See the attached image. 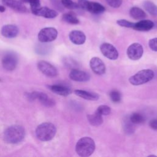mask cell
<instances>
[{
  "mask_svg": "<svg viewBox=\"0 0 157 157\" xmlns=\"http://www.w3.org/2000/svg\"><path fill=\"white\" fill-rule=\"evenodd\" d=\"M25 129L20 125H12L4 132V139L7 143L16 144L21 142L25 138Z\"/></svg>",
  "mask_w": 157,
  "mask_h": 157,
  "instance_id": "obj_1",
  "label": "cell"
},
{
  "mask_svg": "<svg viewBox=\"0 0 157 157\" xmlns=\"http://www.w3.org/2000/svg\"><path fill=\"white\" fill-rule=\"evenodd\" d=\"M95 143L90 137H83L80 139L75 145V151L82 157H87L93 154L95 150Z\"/></svg>",
  "mask_w": 157,
  "mask_h": 157,
  "instance_id": "obj_2",
  "label": "cell"
},
{
  "mask_svg": "<svg viewBox=\"0 0 157 157\" xmlns=\"http://www.w3.org/2000/svg\"><path fill=\"white\" fill-rule=\"evenodd\" d=\"M56 128L55 126L50 122H45L39 124L36 129V135L41 141H49L55 136Z\"/></svg>",
  "mask_w": 157,
  "mask_h": 157,
  "instance_id": "obj_3",
  "label": "cell"
},
{
  "mask_svg": "<svg viewBox=\"0 0 157 157\" xmlns=\"http://www.w3.org/2000/svg\"><path fill=\"white\" fill-rule=\"evenodd\" d=\"M154 72L151 69H142L132 75L129 78V83L135 86H138L146 83L153 79Z\"/></svg>",
  "mask_w": 157,
  "mask_h": 157,
  "instance_id": "obj_4",
  "label": "cell"
},
{
  "mask_svg": "<svg viewBox=\"0 0 157 157\" xmlns=\"http://www.w3.org/2000/svg\"><path fill=\"white\" fill-rule=\"evenodd\" d=\"M26 97L29 101L38 100L46 107H53L55 104V102L43 92L33 91L29 93L26 94Z\"/></svg>",
  "mask_w": 157,
  "mask_h": 157,
  "instance_id": "obj_5",
  "label": "cell"
},
{
  "mask_svg": "<svg viewBox=\"0 0 157 157\" xmlns=\"http://www.w3.org/2000/svg\"><path fill=\"white\" fill-rule=\"evenodd\" d=\"M18 64V56L13 52H6L2 58V65L4 69L11 71L14 70Z\"/></svg>",
  "mask_w": 157,
  "mask_h": 157,
  "instance_id": "obj_6",
  "label": "cell"
},
{
  "mask_svg": "<svg viewBox=\"0 0 157 157\" xmlns=\"http://www.w3.org/2000/svg\"><path fill=\"white\" fill-rule=\"evenodd\" d=\"M58 36L57 30L53 27H46L42 29L38 34V39L40 42L47 43L53 41Z\"/></svg>",
  "mask_w": 157,
  "mask_h": 157,
  "instance_id": "obj_7",
  "label": "cell"
},
{
  "mask_svg": "<svg viewBox=\"0 0 157 157\" xmlns=\"http://www.w3.org/2000/svg\"><path fill=\"white\" fill-rule=\"evenodd\" d=\"M143 53L144 49L142 45L137 42L131 44L126 51L128 58L133 61L139 59L142 56Z\"/></svg>",
  "mask_w": 157,
  "mask_h": 157,
  "instance_id": "obj_8",
  "label": "cell"
},
{
  "mask_svg": "<svg viewBox=\"0 0 157 157\" xmlns=\"http://www.w3.org/2000/svg\"><path fill=\"white\" fill-rule=\"evenodd\" d=\"M37 67L42 74L48 77H54L58 75L56 68L46 61L42 60L39 61L37 63Z\"/></svg>",
  "mask_w": 157,
  "mask_h": 157,
  "instance_id": "obj_9",
  "label": "cell"
},
{
  "mask_svg": "<svg viewBox=\"0 0 157 157\" xmlns=\"http://www.w3.org/2000/svg\"><path fill=\"white\" fill-rule=\"evenodd\" d=\"M100 50L102 54L109 59L115 60L118 57V52L117 48L109 43L102 44L100 46Z\"/></svg>",
  "mask_w": 157,
  "mask_h": 157,
  "instance_id": "obj_10",
  "label": "cell"
},
{
  "mask_svg": "<svg viewBox=\"0 0 157 157\" xmlns=\"http://www.w3.org/2000/svg\"><path fill=\"white\" fill-rule=\"evenodd\" d=\"M90 66L92 71L99 75H102L105 72V66L99 57H93L90 61Z\"/></svg>",
  "mask_w": 157,
  "mask_h": 157,
  "instance_id": "obj_11",
  "label": "cell"
},
{
  "mask_svg": "<svg viewBox=\"0 0 157 157\" xmlns=\"http://www.w3.org/2000/svg\"><path fill=\"white\" fill-rule=\"evenodd\" d=\"M33 13L36 15L43 17L47 18H53L58 16V12L55 10L51 9L47 7H39L37 8L31 9Z\"/></svg>",
  "mask_w": 157,
  "mask_h": 157,
  "instance_id": "obj_12",
  "label": "cell"
},
{
  "mask_svg": "<svg viewBox=\"0 0 157 157\" xmlns=\"http://www.w3.org/2000/svg\"><path fill=\"white\" fill-rule=\"evenodd\" d=\"M69 76L71 80L78 82H85L90 79L89 74L77 69H73L70 72Z\"/></svg>",
  "mask_w": 157,
  "mask_h": 157,
  "instance_id": "obj_13",
  "label": "cell"
},
{
  "mask_svg": "<svg viewBox=\"0 0 157 157\" xmlns=\"http://www.w3.org/2000/svg\"><path fill=\"white\" fill-rule=\"evenodd\" d=\"M70 40L75 45H82L86 41V36L81 31L73 30L69 33Z\"/></svg>",
  "mask_w": 157,
  "mask_h": 157,
  "instance_id": "obj_14",
  "label": "cell"
},
{
  "mask_svg": "<svg viewBox=\"0 0 157 157\" xmlns=\"http://www.w3.org/2000/svg\"><path fill=\"white\" fill-rule=\"evenodd\" d=\"M2 2L5 6L18 12L25 13L27 12L26 7L21 3V2L17 0H2Z\"/></svg>",
  "mask_w": 157,
  "mask_h": 157,
  "instance_id": "obj_15",
  "label": "cell"
},
{
  "mask_svg": "<svg viewBox=\"0 0 157 157\" xmlns=\"http://www.w3.org/2000/svg\"><path fill=\"white\" fill-rule=\"evenodd\" d=\"M18 28L14 25H6L1 28V34L6 38H13L17 36Z\"/></svg>",
  "mask_w": 157,
  "mask_h": 157,
  "instance_id": "obj_16",
  "label": "cell"
},
{
  "mask_svg": "<svg viewBox=\"0 0 157 157\" xmlns=\"http://www.w3.org/2000/svg\"><path fill=\"white\" fill-rule=\"evenodd\" d=\"M154 26V23L150 20H141L134 23L132 29L140 31H147L151 29Z\"/></svg>",
  "mask_w": 157,
  "mask_h": 157,
  "instance_id": "obj_17",
  "label": "cell"
},
{
  "mask_svg": "<svg viewBox=\"0 0 157 157\" xmlns=\"http://www.w3.org/2000/svg\"><path fill=\"white\" fill-rule=\"evenodd\" d=\"M74 93L77 96L88 101H97L99 98V96L98 93L90 92L88 91L82 90H75L74 91Z\"/></svg>",
  "mask_w": 157,
  "mask_h": 157,
  "instance_id": "obj_18",
  "label": "cell"
},
{
  "mask_svg": "<svg viewBox=\"0 0 157 157\" xmlns=\"http://www.w3.org/2000/svg\"><path fill=\"white\" fill-rule=\"evenodd\" d=\"M86 10L93 14H100L103 13L105 10V9L102 4L98 2L88 1Z\"/></svg>",
  "mask_w": 157,
  "mask_h": 157,
  "instance_id": "obj_19",
  "label": "cell"
},
{
  "mask_svg": "<svg viewBox=\"0 0 157 157\" xmlns=\"http://www.w3.org/2000/svg\"><path fill=\"white\" fill-rule=\"evenodd\" d=\"M49 89L56 94L67 96L71 93V90L69 88L61 85H52L48 86Z\"/></svg>",
  "mask_w": 157,
  "mask_h": 157,
  "instance_id": "obj_20",
  "label": "cell"
},
{
  "mask_svg": "<svg viewBox=\"0 0 157 157\" xmlns=\"http://www.w3.org/2000/svg\"><path fill=\"white\" fill-rule=\"evenodd\" d=\"M130 16L135 20H142L147 17L146 13L140 8L132 7L129 10Z\"/></svg>",
  "mask_w": 157,
  "mask_h": 157,
  "instance_id": "obj_21",
  "label": "cell"
},
{
  "mask_svg": "<svg viewBox=\"0 0 157 157\" xmlns=\"http://www.w3.org/2000/svg\"><path fill=\"white\" fill-rule=\"evenodd\" d=\"M87 119L90 124L94 126H99L103 123V118L102 115L96 112L93 114L88 115Z\"/></svg>",
  "mask_w": 157,
  "mask_h": 157,
  "instance_id": "obj_22",
  "label": "cell"
},
{
  "mask_svg": "<svg viewBox=\"0 0 157 157\" xmlns=\"http://www.w3.org/2000/svg\"><path fill=\"white\" fill-rule=\"evenodd\" d=\"M144 9L150 15L153 16L157 15V6L150 1H145L143 2Z\"/></svg>",
  "mask_w": 157,
  "mask_h": 157,
  "instance_id": "obj_23",
  "label": "cell"
},
{
  "mask_svg": "<svg viewBox=\"0 0 157 157\" xmlns=\"http://www.w3.org/2000/svg\"><path fill=\"white\" fill-rule=\"evenodd\" d=\"M62 18L63 21L71 25H77L79 23V20L76 17L75 15L71 13H64L63 15Z\"/></svg>",
  "mask_w": 157,
  "mask_h": 157,
  "instance_id": "obj_24",
  "label": "cell"
},
{
  "mask_svg": "<svg viewBox=\"0 0 157 157\" xmlns=\"http://www.w3.org/2000/svg\"><path fill=\"white\" fill-rule=\"evenodd\" d=\"M130 121L135 124H141L145 121V118L144 117L139 113L135 112L132 113L129 117Z\"/></svg>",
  "mask_w": 157,
  "mask_h": 157,
  "instance_id": "obj_25",
  "label": "cell"
},
{
  "mask_svg": "<svg viewBox=\"0 0 157 157\" xmlns=\"http://www.w3.org/2000/svg\"><path fill=\"white\" fill-rule=\"evenodd\" d=\"M134 124L130 121L129 118H126L123 122V129L126 134H131L134 132Z\"/></svg>",
  "mask_w": 157,
  "mask_h": 157,
  "instance_id": "obj_26",
  "label": "cell"
},
{
  "mask_svg": "<svg viewBox=\"0 0 157 157\" xmlns=\"http://www.w3.org/2000/svg\"><path fill=\"white\" fill-rule=\"evenodd\" d=\"M61 4L63 7L68 9H76L79 8L77 3L74 2L72 0H61Z\"/></svg>",
  "mask_w": 157,
  "mask_h": 157,
  "instance_id": "obj_27",
  "label": "cell"
},
{
  "mask_svg": "<svg viewBox=\"0 0 157 157\" xmlns=\"http://www.w3.org/2000/svg\"><path fill=\"white\" fill-rule=\"evenodd\" d=\"M96 112H98V113H99L100 115H109L111 112V109L109 106L107 105H99L96 111Z\"/></svg>",
  "mask_w": 157,
  "mask_h": 157,
  "instance_id": "obj_28",
  "label": "cell"
},
{
  "mask_svg": "<svg viewBox=\"0 0 157 157\" xmlns=\"http://www.w3.org/2000/svg\"><path fill=\"white\" fill-rule=\"evenodd\" d=\"M109 96L110 99L113 102H120L121 99V93L118 90H112L109 93Z\"/></svg>",
  "mask_w": 157,
  "mask_h": 157,
  "instance_id": "obj_29",
  "label": "cell"
},
{
  "mask_svg": "<svg viewBox=\"0 0 157 157\" xmlns=\"http://www.w3.org/2000/svg\"><path fill=\"white\" fill-rule=\"evenodd\" d=\"M117 23L122 27H126L129 28H132L134 25V23L129 21L128 20H124V19H120L117 21Z\"/></svg>",
  "mask_w": 157,
  "mask_h": 157,
  "instance_id": "obj_30",
  "label": "cell"
},
{
  "mask_svg": "<svg viewBox=\"0 0 157 157\" xmlns=\"http://www.w3.org/2000/svg\"><path fill=\"white\" fill-rule=\"evenodd\" d=\"M64 64L70 68H72V69H76L77 67V63L74 61L73 59L72 58H66L64 59Z\"/></svg>",
  "mask_w": 157,
  "mask_h": 157,
  "instance_id": "obj_31",
  "label": "cell"
},
{
  "mask_svg": "<svg viewBox=\"0 0 157 157\" xmlns=\"http://www.w3.org/2000/svg\"><path fill=\"white\" fill-rule=\"evenodd\" d=\"M21 2L29 3L31 6V9H34L40 7V0H20Z\"/></svg>",
  "mask_w": 157,
  "mask_h": 157,
  "instance_id": "obj_32",
  "label": "cell"
},
{
  "mask_svg": "<svg viewBox=\"0 0 157 157\" xmlns=\"http://www.w3.org/2000/svg\"><path fill=\"white\" fill-rule=\"evenodd\" d=\"M107 3L110 6L113 8H118L119 7L123 2V0H105Z\"/></svg>",
  "mask_w": 157,
  "mask_h": 157,
  "instance_id": "obj_33",
  "label": "cell"
},
{
  "mask_svg": "<svg viewBox=\"0 0 157 157\" xmlns=\"http://www.w3.org/2000/svg\"><path fill=\"white\" fill-rule=\"evenodd\" d=\"M148 46L151 50L157 52V37L150 39L148 41Z\"/></svg>",
  "mask_w": 157,
  "mask_h": 157,
  "instance_id": "obj_34",
  "label": "cell"
},
{
  "mask_svg": "<svg viewBox=\"0 0 157 157\" xmlns=\"http://www.w3.org/2000/svg\"><path fill=\"white\" fill-rule=\"evenodd\" d=\"M149 126L151 129L157 130V119L151 120L149 122Z\"/></svg>",
  "mask_w": 157,
  "mask_h": 157,
  "instance_id": "obj_35",
  "label": "cell"
},
{
  "mask_svg": "<svg viewBox=\"0 0 157 157\" xmlns=\"http://www.w3.org/2000/svg\"><path fill=\"white\" fill-rule=\"evenodd\" d=\"M5 10H6L5 7H4V6H0V12H4Z\"/></svg>",
  "mask_w": 157,
  "mask_h": 157,
  "instance_id": "obj_36",
  "label": "cell"
},
{
  "mask_svg": "<svg viewBox=\"0 0 157 157\" xmlns=\"http://www.w3.org/2000/svg\"><path fill=\"white\" fill-rule=\"evenodd\" d=\"M0 82H1V78H0Z\"/></svg>",
  "mask_w": 157,
  "mask_h": 157,
  "instance_id": "obj_37",
  "label": "cell"
}]
</instances>
